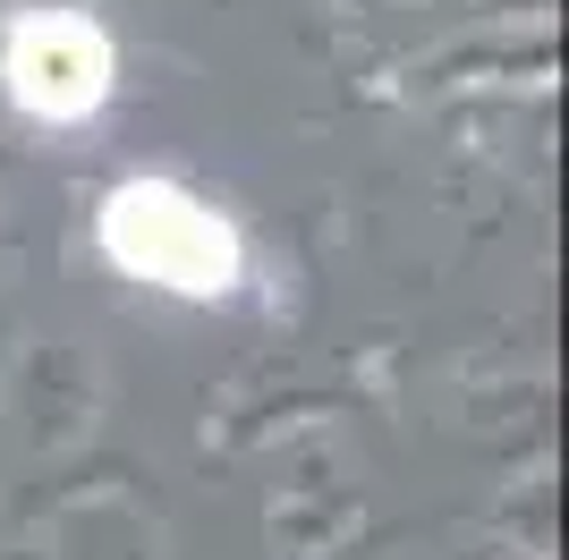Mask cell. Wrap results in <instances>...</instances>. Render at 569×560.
Segmentation results:
<instances>
[{
	"label": "cell",
	"mask_w": 569,
	"mask_h": 560,
	"mask_svg": "<svg viewBox=\"0 0 569 560\" xmlns=\"http://www.w3.org/2000/svg\"><path fill=\"white\" fill-rule=\"evenodd\" d=\"M102 247H111L119 272L162 280L179 298H221L238 280V230L170 179H128L119 187L111 204H102Z\"/></svg>",
	"instance_id": "1"
},
{
	"label": "cell",
	"mask_w": 569,
	"mask_h": 560,
	"mask_svg": "<svg viewBox=\"0 0 569 560\" xmlns=\"http://www.w3.org/2000/svg\"><path fill=\"white\" fill-rule=\"evenodd\" d=\"M9 93H18L34 119H86L102 111L111 93V43H102L94 18H69V9H43L9 34Z\"/></svg>",
	"instance_id": "2"
}]
</instances>
